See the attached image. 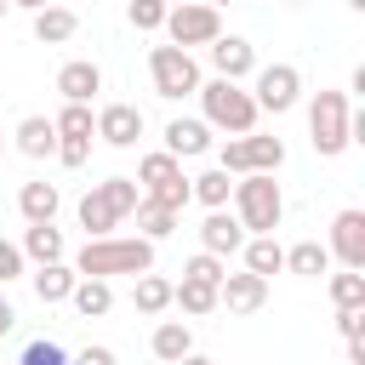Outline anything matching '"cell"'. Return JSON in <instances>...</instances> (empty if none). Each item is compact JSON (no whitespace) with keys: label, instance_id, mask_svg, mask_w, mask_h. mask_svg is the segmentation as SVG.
I'll list each match as a JSON object with an SVG mask.
<instances>
[{"label":"cell","instance_id":"6da1fadb","mask_svg":"<svg viewBox=\"0 0 365 365\" xmlns=\"http://www.w3.org/2000/svg\"><path fill=\"white\" fill-rule=\"evenodd\" d=\"M108 274H154V245L148 240H86L80 257H74V279H108Z\"/></svg>","mask_w":365,"mask_h":365},{"label":"cell","instance_id":"7a4b0ae2","mask_svg":"<svg viewBox=\"0 0 365 365\" xmlns=\"http://www.w3.org/2000/svg\"><path fill=\"white\" fill-rule=\"evenodd\" d=\"M137 182L131 177H108V182H91L86 188V200H80V228H86V240H114V228L137 211Z\"/></svg>","mask_w":365,"mask_h":365},{"label":"cell","instance_id":"3957f363","mask_svg":"<svg viewBox=\"0 0 365 365\" xmlns=\"http://www.w3.org/2000/svg\"><path fill=\"white\" fill-rule=\"evenodd\" d=\"M200 108H205V125L228 131V137H251L257 131V103L245 86H228V80H200Z\"/></svg>","mask_w":365,"mask_h":365},{"label":"cell","instance_id":"277c9868","mask_svg":"<svg viewBox=\"0 0 365 365\" xmlns=\"http://www.w3.org/2000/svg\"><path fill=\"white\" fill-rule=\"evenodd\" d=\"M234 217H240V228H251L257 240H274V228H279V217H285L279 182H274V177H240V182H234Z\"/></svg>","mask_w":365,"mask_h":365},{"label":"cell","instance_id":"5b68a950","mask_svg":"<svg viewBox=\"0 0 365 365\" xmlns=\"http://www.w3.org/2000/svg\"><path fill=\"white\" fill-rule=\"evenodd\" d=\"M348 125H354V108H348V97L342 91H319L314 103H308V137H314V154H325V160H336L354 137H348Z\"/></svg>","mask_w":365,"mask_h":365},{"label":"cell","instance_id":"8992f818","mask_svg":"<svg viewBox=\"0 0 365 365\" xmlns=\"http://www.w3.org/2000/svg\"><path fill=\"white\" fill-rule=\"evenodd\" d=\"M279 165H285V143L251 131V137H228L222 143V165L217 171H228V177H274Z\"/></svg>","mask_w":365,"mask_h":365},{"label":"cell","instance_id":"52a82bcc","mask_svg":"<svg viewBox=\"0 0 365 365\" xmlns=\"http://www.w3.org/2000/svg\"><path fill=\"white\" fill-rule=\"evenodd\" d=\"M148 74H154V91L171 97V103L200 91V63H194L188 51H177V46H154V51H148Z\"/></svg>","mask_w":365,"mask_h":365},{"label":"cell","instance_id":"ba28073f","mask_svg":"<svg viewBox=\"0 0 365 365\" xmlns=\"http://www.w3.org/2000/svg\"><path fill=\"white\" fill-rule=\"evenodd\" d=\"M165 46H177V51H188V46H211V40H222V11L217 6H171L165 11Z\"/></svg>","mask_w":365,"mask_h":365},{"label":"cell","instance_id":"9c48e42d","mask_svg":"<svg viewBox=\"0 0 365 365\" xmlns=\"http://www.w3.org/2000/svg\"><path fill=\"white\" fill-rule=\"evenodd\" d=\"M297 97H302V74H297L291 63L257 68V91H251L257 114H262V108H268V114H285V108H297Z\"/></svg>","mask_w":365,"mask_h":365},{"label":"cell","instance_id":"30bf717a","mask_svg":"<svg viewBox=\"0 0 365 365\" xmlns=\"http://www.w3.org/2000/svg\"><path fill=\"white\" fill-rule=\"evenodd\" d=\"M331 257H342L348 274H365V211H336L331 217Z\"/></svg>","mask_w":365,"mask_h":365},{"label":"cell","instance_id":"8fae6325","mask_svg":"<svg viewBox=\"0 0 365 365\" xmlns=\"http://www.w3.org/2000/svg\"><path fill=\"white\" fill-rule=\"evenodd\" d=\"M91 120H97L91 137H103L108 148H131V143L143 137V108H131V103H103Z\"/></svg>","mask_w":365,"mask_h":365},{"label":"cell","instance_id":"7c38bea8","mask_svg":"<svg viewBox=\"0 0 365 365\" xmlns=\"http://www.w3.org/2000/svg\"><path fill=\"white\" fill-rule=\"evenodd\" d=\"M57 91H63V103L91 108V97L103 91V68H97L91 57H74V63H63V68H57Z\"/></svg>","mask_w":365,"mask_h":365},{"label":"cell","instance_id":"4fadbf2b","mask_svg":"<svg viewBox=\"0 0 365 365\" xmlns=\"http://www.w3.org/2000/svg\"><path fill=\"white\" fill-rule=\"evenodd\" d=\"M240 245H245V228H240V217H234V211H205V222H200V251L222 262V257H234Z\"/></svg>","mask_w":365,"mask_h":365},{"label":"cell","instance_id":"5bb4252c","mask_svg":"<svg viewBox=\"0 0 365 365\" xmlns=\"http://www.w3.org/2000/svg\"><path fill=\"white\" fill-rule=\"evenodd\" d=\"M211 68H217V80L240 86V80L257 68V51H251V40H240V34H222V40H211Z\"/></svg>","mask_w":365,"mask_h":365},{"label":"cell","instance_id":"9a60e30c","mask_svg":"<svg viewBox=\"0 0 365 365\" xmlns=\"http://www.w3.org/2000/svg\"><path fill=\"white\" fill-rule=\"evenodd\" d=\"M262 302H268V279H257V274H222L217 308H228V314H257Z\"/></svg>","mask_w":365,"mask_h":365},{"label":"cell","instance_id":"2e32d148","mask_svg":"<svg viewBox=\"0 0 365 365\" xmlns=\"http://www.w3.org/2000/svg\"><path fill=\"white\" fill-rule=\"evenodd\" d=\"M211 148V125L205 120H171L165 125V154L171 160H194V154H205Z\"/></svg>","mask_w":365,"mask_h":365},{"label":"cell","instance_id":"e0dca14e","mask_svg":"<svg viewBox=\"0 0 365 365\" xmlns=\"http://www.w3.org/2000/svg\"><path fill=\"white\" fill-rule=\"evenodd\" d=\"M57 205H63V200H57V182H23V188H17V211L29 217V228L51 222Z\"/></svg>","mask_w":365,"mask_h":365},{"label":"cell","instance_id":"ac0fdd59","mask_svg":"<svg viewBox=\"0 0 365 365\" xmlns=\"http://www.w3.org/2000/svg\"><path fill=\"white\" fill-rule=\"evenodd\" d=\"M188 354H194V331H188V319H160V325H154V359L177 365V359H188Z\"/></svg>","mask_w":365,"mask_h":365},{"label":"cell","instance_id":"d6986e66","mask_svg":"<svg viewBox=\"0 0 365 365\" xmlns=\"http://www.w3.org/2000/svg\"><path fill=\"white\" fill-rule=\"evenodd\" d=\"M74 29H80V17L68 6H40L34 11V40L40 46H63V40H74Z\"/></svg>","mask_w":365,"mask_h":365},{"label":"cell","instance_id":"ffe728a7","mask_svg":"<svg viewBox=\"0 0 365 365\" xmlns=\"http://www.w3.org/2000/svg\"><path fill=\"white\" fill-rule=\"evenodd\" d=\"M17 251H23V262L34 257L40 268H51V262H63L68 245H63V234H57L51 222H40V228H23V245H17Z\"/></svg>","mask_w":365,"mask_h":365},{"label":"cell","instance_id":"44dd1931","mask_svg":"<svg viewBox=\"0 0 365 365\" xmlns=\"http://www.w3.org/2000/svg\"><path fill=\"white\" fill-rule=\"evenodd\" d=\"M17 148H23L29 160H46V154H57V131H51V120H46V114H29V120H17Z\"/></svg>","mask_w":365,"mask_h":365},{"label":"cell","instance_id":"7402d4cb","mask_svg":"<svg viewBox=\"0 0 365 365\" xmlns=\"http://www.w3.org/2000/svg\"><path fill=\"white\" fill-rule=\"evenodd\" d=\"M188 200H200L205 211H228V200H234L228 171H200V177H188Z\"/></svg>","mask_w":365,"mask_h":365},{"label":"cell","instance_id":"603a6c76","mask_svg":"<svg viewBox=\"0 0 365 365\" xmlns=\"http://www.w3.org/2000/svg\"><path fill=\"white\" fill-rule=\"evenodd\" d=\"M131 182H143L137 194H154V188H165V182H182V165L160 148V154H143V165H137V177Z\"/></svg>","mask_w":365,"mask_h":365},{"label":"cell","instance_id":"cb8c5ba5","mask_svg":"<svg viewBox=\"0 0 365 365\" xmlns=\"http://www.w3.org/2000/svg\"><path fill=\"white\" fill-rule=\"evenodd\" d=\"M74 314L80 319H103L108 308H114V291H108V279H74Z\"/></svg>","mask_w":365,"mask_h":365},{"label":"cell","instance_id":"d4e9b609","mask_svg":"<svg viewBox=\"0 0 365 365\" xmlns=\"http://www.w3.org/2000/svg\"><path fill=\"white\" fill-rule=\"evenodd\" d=\"M240 251H245V274H257V279H268V274L285 268V245L279 240H245Z\"/></svg>","mask_w":365,"mask_h":365},{"label":"cell","instance_id":"484cf974","mask_svg":"<svg viewBox=\"0 0 365 365\" xmlns=\"http://www.w3.org/2000/svg\"><path fill=\"white\" fill-rule=\"evenodd\" d=\"M34 297H40V302H68V297H74V268H68V262L34 268Z\"/></svg>","mask_w":365,"mask_h":365},{"label":"cell","instance_id":"4316f807","mask_svg":"<svg viewBox=\"0 0 365 365\" xmlns=\"http://www.w3.org/2000/svg\"><path fill=\"white\" fill-rule=\"evenodd\" d=\"M285 268H291V274H302V279H319V274L331 268V251H325L319 240H302V245H291V251H285Z\"/></svg>","mask_w":365,"mask_h":365},{"label":"cell","instance_id":"83f0119b","mask_svg":"<svg viewBox=\"0 0 365 365\" xmlns=\"http://www.w3.org/2000/svg\"><path fill=\"white\" fill-rule=\"evenodd\" d=\"M51 131H57V143H91L97 120H91V108H74V103H63V114L51 120Z\"/></svg>","mask_w":365,"mask_h":365},{"label":"cell","instance_id":"f1b7e54d","mask_svg":"<svg viewBox=\"0 0 365 365\" xmlns=\"http://www.w3.org/2000/svg\"><path fill=\"white\" fill-rule=\"evenodd\" d=\"M131 217H137V240H148V245H160V240L177 228V217H171V211H160V205H148V200H137V211H131Z\"/></svg>","mask_w":365,"mask_h":365},{"label":"cell","instance_id":"f546056e","mask_svg":"<svg viewBox=\"0 0 365 365\" xmlns=\"http://www.w3.org/2000/svg\"><path fill=\"white\" fill-rule=\"evenodd\" d=\"M131 302H137V314H165V308H171V279L143 274V279H137V291H131Z\"/></svg>","mask_w":365,"mask_h":365},{"label":"cell","instance_id":"4dcf8cb0","mask_svg":"<svg viewBox=\"0 0 365 365\" xmlns=\"http://www.w3.org/2000/svg\"><path fill=\"white\" fill-rule=\"evenodd\" d=\"M171 302H177L182 314H194V319H200V314H211V308H217V291H211V285L182 279V285H171Z\"/></svg>","mask_w":365,"mask_h":365},{"label":"cell","instance_id":"1f68e13d","mask_svg":"<svg viewBox=\"0 0 365 365\" xmlns=\"http://www.w3.org/2000/svg\"><path fill=\"white\" fill-rule=\"evenodd\" d=\"M331 302H336V314L342 308H365V274H331Z\"/></svg>","mask_w":365,"mask_h":365},{"label":"cell","instance_id":"d6a6232c","mask_svg":"<svg viewBox=\"0 0 365 365\" xmlns=\"http://www.w3.org/2000/svg\"><path fill=\"white\" fill-rule=\"evenodd\" d=\"M222 274H228V268H222V262H217V257H205V251H200V257H188V262H182V279H194V285H211V291H217V285H222Z\"/></svg>","mask_w":365,"mask_h":365},{"label":"cell","instance_id":"836d02e7","mask_svg":"<svg viewBox=\"0 0 365 365\" xmlns=\"http://www.w3.org/2000/svg\"><path fill=\"white\" fill-rule=\"evenodd\" d=\"M17 365H68V354H63L51 336H34V342L23 348V359H17Z\"/></svg>","mask_w":365,"mask_h":365},{"label":"cell","instance_id":"e575fe53","mask_svg":"<svg viewBox=\"0 0 365 365\" xmlns=\"http://www.w3.org/2000/svg\"><path fill=\"white\" fill-rule=\"evenodd\" d=\"M165 11L171 6H160V0H131L125 17H131V29H165Z\"/></svg>","mask_w":365,"mask_h":365},{"label":"cell","instance_id":"d590c367","mask_svg":"<svg viewBox=\"0 0 365 365\" xmlns=\"http://www.w3.org/2000/svg\"><path fill=\"white\" fill-rule=\"evenodd\" d=\"M17 274H23V251H17L11 240H0V285H11Z\"/></svg>","mask_w":365,"mask_h":365},{"label":"cell","instance_id":"8d00e7d4","mask_svg":"<svg viewBox=\"0 0 365 365\" xmlns=\"http://www.w3.org/2000/svg\"><path fill=\"white\" fill-rule=\"evenodd\" d=\"M336 331H342L348 342H359V331H365V308H342V314H336Z\"/></svg>","mask_w":365,"mask_h":365},{"label":"cell","instance_id":"74e56055","mask_svg":"<svg viewBox=\"0 0 365 365\" xmlns=\"http://www.w3.org/2000/svg\"><path fill=\"white\" fill-rule=\"evenodd\" d=\"M68 365H120V359H114V348H80Z\"/></svg>","mask_w":365,"mask_h":365},{"label":"cell","instance_id":"f35d334b","mask_svg":"<svg viewBox=\"0 0 365 365\" xmlns=\"http://www.w3.org/2000/svg\"><path fill=\"white\" fill-rule=\"evenodd\" d=\"M86 154H91V143H57V160L63 165H86Z\"/></svg>","mask_w":365,"mask_h":365},{"label":"cell","instance_id":"ab89813d","mask_svg":"<svg viewBox=\"0 0 365 365\" xmlns=\"http://www.w3.org/2000/svg\"><path fill=\"white\" fill-rule=\"evenodd\" d=\"M11 325H17V308H11V302H6V297H0V336H6V331H11Z\"/></svg>","mask_w":365,"mask_h":365},{"label":"cell","instance_id":"60d3db41","mask_svg":"<svg viewBox=\"0 0 365 365\" xmlns=\"http://www.w3.org/2000/svg\"><path fill=\"white\" fill-rule=\"evenodd\" d=\"M177 365H211V359H200V354H188V359H177Z\"/></svg>","mask_w":365,"mask_h":365},{"label":"cell","instance_id":"b9f144b4","mask_svg":"<svg viewBox=\"0 0 365 365\" xmlns=\"http://www.w3.org/2000/svg\"><path fill=\"white\" fill-rule=\"evenodd\" d=\"M0 17H6V0H0Z\"/></svg>","mask_w":365,"mask_h":365},{"label":"cell","instance_id":"7bdbcfd3","mask_svg":"<svg viewBox=\"0 0 365 365\" xmlns=\"http://www.w3.org/2000/svg\"><path fill=\"white\" fill-rule=\"evenodd\" d=\"M0 154H6V137H0Z\"/></svg>","mask_w":365,"mask_h":365}]
</instances>
